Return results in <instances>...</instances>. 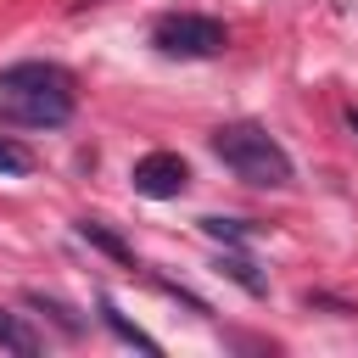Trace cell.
<instances>
[{
	"label": "cell",
	"mask_w": 358,
	"mask_h": 358,
	"mask_svg": "<svg viewBox=\"0 0 358 358\" xmlns=\"http://www.w3.org/2000/svg\"><path fill=\"white\" fill-rule=\"evenodd\" d=\"M0 117L22 129H62L73 117V78L56 62H17L0 73Z\"/></svg>",
	"instance_id": "1"
},
{
	"label": "cell",
	"mask_w": 358,
	"mask_h": 358,
	"mask_svg": "<svg viewBox=\"0 0 358 358\" xmlns=\"http://www.w3.org/2000/svg\"><path fill=\"white\" fill-rule=\"evenodd\" d=\"M213 157H218L235 179H246V185H257V190H285V185H291V157H285V145H280L268 129H257V123H224V129H213Z\"/></svg>",
	"instance_id": "2"
},
{
	"label": "cell",
	"mask_w": 358,
	"mask_h": 358,
	"mask_svg": "<svg viewBox=\"0 0 358 358\" xmlns=\"http://www.w3.org/2000/svg\"><path fill=\"white\" fill-rule=\"evenodd\" d=\"M151 45H157L162 56L201 62V56H218V50L229 45V34H224V22H218V17H201V11H173V17H162V22L151 28Z\"/></svg>",
	"instance_id": "3"
},
{
	"label": "cell",
	"mask_w": 358,
	"mask_h": 358,
	"mask_svg": "<svg viewBox=\"0 0 358 358\" xmlns=\"http://www.w3.org/2000/svg\"><path fill=\"white\" fill-rule=\"evenodd\" d=\"M134 190L140 196H151V201H168V196H179L185 185H190V168H185V157H173V151H145L140 162H134Z\"/></svg>",
	"instance_id": "4"
},
{
	"label": "cell",
	"mask_w": 358,
	"mask_h": 358,
	"mask_svg": "<svg viewBox=\"0 0 358 358\" xmlns=\"http://www.w3.org/2000/svg\"><path fill=\"white\" fill-rule=\"evenodd\" d=\"M101 319H106V330H112L117 341H129V347H140V352H151V358L162 352V347H157V341H151V336H145L140 324H129V319L117 313V302H106V296H101Z\"/></svg>",
	"instance_id": "5"
},
{
	"label": "cell",
	"mask_w": 358,
	"mask_h": 358,
	"mask_svg": "<svg viewBox=\"0 0 358 358\" xmlns=\"http://www.w3.org/2000/svg\"><path fill=\"white\" fill-rule=\"evenodd\" d=\"M218 274H229V280H235L241 291H252V296H263V291H268V280L257 274V263H252V257H235V252H224V257H218Z\"/></svg>",
	"instance_id": "6"
},
{
	"label": "cell",
	"mask_w": 358,
	"mask_h": 358,
	"mask_svg": "<svg viewBox=\"0 0 358 358\" xmlns=\"http://www.w3.org/2000/svg\"><path fill=\"white\" fill-rule=\"evenodd\" d=\"M0 347H6V352H22V358H34V352H39V336H34V330H28L17 313H0Z\"/></svg>",
	"instance_id": "7"
},
{
	"label": "cell",
	"mask_w": 358,
	"mask_h": 358,
	"mask_svg": "<svg viewBox=\"0 0 358 358\" xmlns=\"http://www.w3.org/2000/svg\"><path fill=\"white\" fill-rule=\"evenodd\" d=\"M78 235H84L90 246H101L106 257H117V263H134V252H129V246H123V241H117V235H112L106 224H95V218H84V224H78Z\"/></svg>",
	"instance_id": "8"
},
{
	"label": "cell",
	"mask_w": 358,
	"mask_h": 358,
	"mask_svg": "<svg viewBox=\"0 0 358 358\" xmlns=\"http://www.w3.org/2000/svg\"><path fill=\"white\" fill-rule=\"evenodd\" d=\"M0 173H11V179H28L34 173V151L22 140H11V134H0Z\"/></svg>",
	"instance_id": "9"
},
{
	"label": "cell",
	"mask_w": 358,
	"mask_h": 358,
	"mask_svg": "<svg viewBox=\"0 0 358 358\" xmlns=\"http://www.w3.org/2000/svg\"><path fill=\"white\" fill-rule=\"evenodd\" d=\"M201 229L213 241H252L257 235V224H241V218H201Z\"/></svg>",
	"instance_id": "10"
},
{
	"label": "cell",
	"mask_w": 358,
	"mask_h": 358,
	"mask_svg": "<svg viewBox=\"0 0 358 358\" xmlns=\"http://www.w3.org/2000/svg\"><path fill=\"white\" fill-rule=\"evenodd\" d=\"M28 302H34V308H45V313H50V319H56L67 336H78V330H84V324L73 319V308H67V302H56V296H39V291H28Z\"/></svg>",
	"instance_id": "11"
},
{
	"label": "cell",
	"mask_w": 358,
	"mask_h": 358,
	"mask_svg": "<svg viewBox=\"0 0 358 358\" xmlns=\"http://www.w3.org/2000/svg\"><path fill=\"white\" fill-rule=\"evenodd\" d=\"M347 123H352V134H358V112H347Z\"/></svg>",
	"instance_id": "12"
}]
</instances>
